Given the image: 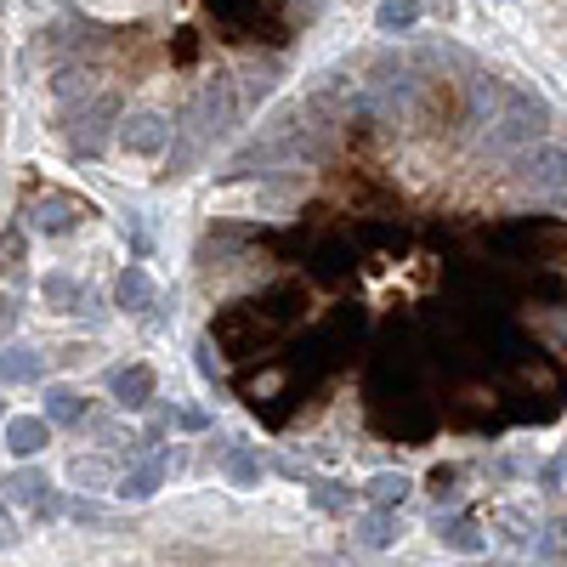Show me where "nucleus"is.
<instances>
[{
  "mask_svg": "<svg viewBox=\"0 0 567 567\" xmlns=\"http://www.w3.org/2000/svg\"><path fill=\"white\" fill-rule=\"evenodd\" d=\"M12 324H17V307H12V301H0V330H12Z\"/></svg>",
  "mask_w": 567,
  "mask_h": 567,
  "instance_id": "nucleus-25",
  "label": "nucleus"
},
{
  "mask_svg": "<svg viewBox=\"0 0 567 567\" xmlns=\"http://www.w3.org/2000/svg\"><path fill=\"white\" fill-rule=\"evenodd\" d=\"M7 488H12V500H17V505H29L35 516H52V511H57V500H52V482H46L40 472H17Z\"/></svg>",
  "mask_w": 567,
  "mask_h": 567,
  "instance_id": "nucleus-11",
  "label": "nucleus"
},
{
  "mask_svg": "<svg viewBox=\"0 0 567 567\" xmlns=\"http://www.w3.org/2000/svg\"><path fill=\"white\" fill-rule=\"evenodd\" d=\"M0 12H7V0H0Z\"/></svg>",
  "mask_w": 567,
  "mask_h": 567,
  "instance_id": "nucleus-27",
  "label": "nucleus"
},
{
  "mask_svg": "<svg viewBox=\"0 0 567 567\" xmlns=\"http://www.w3.org/2000/svg\"><path fill=\"white\" fill-rule=\"evenodd\" d=\"M159 482H165V460H147V465H137V472L114 477V494H119V500H131V505H142V500H154V494H159Z\"/></svg>",
  "mask_w": 567,
  "mask_h": 567,
  "instance_id": "nucleus-8",
  "label": "nucleus"
},
{
  "mask_svg": "<svg viewBox=\"0 0 567 567\" xmlns=\"http://www.w3.org/2000/svg\"><path fill=\"white\" fill-rule=\"evenodd\" d=\"M511 170L523 177L539 199H556V193H567V147H556V142H528V147H516L511 154Z\"/></svg>",
  "mask_w": 567,
  "mask_h": 567,
  "instance_id": "nucleus-3",
  "label": "nucleus"
},
{
  "mask_svg": "<svg viewBox=\"0 0 567 567\" xmlns=\"http://www.w3.org/2000/svg\"><path fill=\"white\" fill-rule=\"evenodd\" d=\"M170 119L165 114H154V108H142V114H131L126 126H119V142H126V154H142V159H159L165 147H170Z\"/></svg>",
  "mask_w": 567,
  "mask_h": 567,
  "instance_id": "nucleus-5",
  "label": "nucleus"
},
{
  "mask_svg": "<svg viewBox=\"0 0 567 567\" xmlns=\"http://www.w3.org/2000/svg\"><path fill=\"white\" fill-rule=\"evenodd\" d=\"M17 545V523H12V511L0 505V551H12Z\"/></svg>",
  "mask_w": 567,
  "mask_h": 567,
  "instance_id": "nucleus-24",
  "label": "nucleus"
},
{
  "mask_svg": "<svg viewBox=\"0 0 567 567\" xmlns=\"http://www.w3.org/2000/svg\"><path fill=\"white\" fill-rule=\"evenodd\" d=\"M29 221H35V233H52L57 239V233H74V221H80V216H74L68 199H40V210Z\"/></svg>",
  "mask_w": 567,
  "mask_h": 567,
  "instance_id": "nucleus-16",
  "label": "nucleus"
},
{
  "mask_svg": "<svg viewBox=\"0 0 567 567\" xmlns=\"http://www.w3.org/2000/svg\"><path fill=\"white\" fill-rule=\"evenodd\" d=\"M114 301L126 307V312H147V307H154V284H147V273H142V267H126V273H119V284H114Z\"/></svg>",
  "mask_w": 567,
  "mask_h": 567,
  "instance_id": "nucleus-12",
  "label": "nucleus"
},
{
  "mask_svg": "<svg viewBox=\"0 0 567 567\" xmlns=\"http://www.w3.org/2000/svg\"><path fill=\"white\" fill-rule=\"evenodd\" d=\"M46 442H52V421H35V414H12V421H7V449L12 454L29 460V454L46 449Z\"/></svg>",
  "mask_w": 567,
  "mask_h": 567,
  "instance_id": "nucleus-7",
  "label": "nucleus"
},
{
  "mask_svg": "<svg viewBox=\"0 0 567 567\" xmlns=\"http://www.w3.org/2000/svg\"><path fill=\"white\" fill-rule=\"evenodd\" d=\"M239 119V96H233V80H210L199 96L188 103V114H182V131L177 137H188L193 147H205L210 137H221Z\"/></svg>",
  "mask_w": 567,
  "mask_h": 567,
  "instance_id": "nucleus-2",
  "label": "nucleus"
},
{
  "mask_svg": "<svg viewBox=\"0 0 567 567\" xmlns=\"http://www.w3.org/2000/svg\"><path fill=\"white\" fill-rule=\"evenodd\" d=\"M35 375H40V358L35 352L12 347L7 358H0V381H35Z\"/></svg>",
  "mask_w": 567,
  "mask_h": 567,
  "instance_id": "nucleus-18",
  "label": "nucleus"
},
{
  "mask_svg": "<svg viewBox=\"0 0 567 567\" xmlns=\"http://www.w3.org/2000/svg\"><path fill=\"white\" fill-rule=\"evenodd\" d=\"M363 494H369V505H375V511H391V505L409 500V477L403 472H381V477H369Z\"/></svg>",
  "mask_w": 567,
  "mask_h": 567,
  "instance_id": "nucleus-15",
  "label": "nucleus"
},
{
  "mask_svg": "<svg viewBox=\"0 0 567 567\" xmlns=\"http://www.w3.org/2000/svg\"><path fill=\"white\" fill-rule=\"evenodd\" d=\"M68 516H74V523H86V528H108V511L96 505V500H74Z\"/></svg>",
  "mask_w": 567,
  "mask_h": 567,
  "instance_id": "nucleus-22",
  "label": "nucleus"
},
{
  "mask_svg": "<svg viewBox=\"0 0 567 567\" xmlns=\"http://www.w3.org/2000/svg\"><path fill=\"white\" fill-rule=\"evenodd\" d=\"M68 482L86 488V494H103V488L114 494V465L96 460V454H74V460H68Z\"/></svg>",
  "mask_w": 567,
  "mask_h": 567,
  "instance_id": "nucleus-10",
  "label": "nucleus"
},
{
  "mask_svg": "<svg viewBox=\"0 0 567 567\" xmlns=\"http://www.w3.org/2000/svg\"><path fill=\"white\" fill-rule=\"evenodd\" d=\"M421 23V0H381L375 7V29L381 35H409Z\"/></svg>",
  "mask_w": 567,
  "mask_h": 567,
  "instance_id": "nucleus-13",
  "label": "nucleus"
},
{
  "mask_svg": "<svg viewBox=\"0 0 567 567\" xmlns=\"http://www.w3.org/2000/svg\"><path fill=\"white\" fill-rule=\"evenodd\" d=\"M114 119H119V103L103 91V96H86V108L74 114V126H68V142H74V154H103V142L114 131Z\"/></svg>",
  "mask_w": 567,
  "mask_h": 567,
  "instance_id": "nucleus-4",
  "label": "nucleus"
},
{
  "mask_svg": "<svg viewBox=\"0 0 567 567\" xmlns=\"http://www.w3.org/2000/svg\"><path fill=\"white\" fill-rule=\"evenodd\" d=\"M46 295L63 307V312H80V295H74V284H68V273H52L46 279Z\"/></svg>",
  "mask_w": 567,
  "mask_h": 567,
  "instance_id": "nucleus-21",
  "label": "nucleus"
},
{
  "mask_svg": "<svg viewBox=\"0 0 567 567\" xmlns=\"http://www.w3.org/2000/svg\"><path fill=\"white\" fill-rule=\"evenodd\" d=\"M551 205H556V210H562V216H567V193H556V199H551Z\"/></svg>",
  "mask_w": 567,
  "mask_h": 567,
  "instance_id": "nucleus-26",
  "label": "nucleus"
},
{
  "mask_svg": "<svg viewBox=\"0 0 567 567\" xmlns=\"http://www.w3.org/2000/svg\"><path fill=\"white\" fill-rule=\"evenodd\" d=\"M551 131V108L539 103V96H528V91H516V86H505V96H500V108L482 119V147L488 154H516V147H528V142H539Z\"/></svg>",
  "mask_w": 567,
  "mask_h": 567,
  "instance_id": "nucleus-1",
  "label": "nucleus"
},
{
  "mask_svg": "<svg viewBox=\"0 0 567 567\" xmlns=\"http://www.w3.org/2000/svg\"><path fill=\"white\" fill-rule=\"evenodd\" d=\"M221 465H228V477H233L239 488H250V482L261 477V460L244 454V449H228V460H221Z\"/></svg>",
  "mask_w": 567,
  "mask_h": 567,
  "instance_id": "nucleus-20",
  "label": "nucleus"
},
{
  "mask_svg": "<svg viewBox=\"0 0 567 567\" xmlns=\"http://www.w3.org/2000/svg\"><path fill=\"white\" fill-rule=\"evenodd\" d=\"M86 80H91L86 68L63 63V68H57V96H63V103H74V96H80V103H86V96H91V86H86Z\"/></svg>",
  "mask_w": 567,
  "mask_h": 567,
  "instance_id": "nucleus-19",
  "label": "nucleus"
},
{
  "mask_svg": "<svg viewBox=\"0 0 567 567\" xmlns=\"http://www.w3.org/2000/svg\"><path fill=\"white\" fill-rule=\"evenodd\" d=\"M46 421H52V426H80L86 421V403L74 398L68 386H52V391H46Z\"/></svg>",
  "mask_w": 567,
  "mask_h": 567,
  "instance_id": "nucleus-17",
  "label": "nucleus"
},
{
  "mask_svg": "<svg viewBox=\"0 0 567 567\" xmlns=\"http://www.w3.org/2000/svg\"><path fill=\"white\" fill-rule=\"evenodd\" d=\"M312 505L318 511H347V494H340L335 482H324V488H312Z\"/></svg>",
  "mask_w": 567,
  "mask_h": 567,
  "instance_id": "nucleus-23",
  "label": "nucleus"
},
{
  "mask_svg": "<svg viewBox=\"0 0 567 567\" xmlns=\"http://www.w3.org/2000/svg\"><path fill=\"white\" fill-rule=\"evenodd\" d=\"M108 391H114V403H119V409H142L147 398H154V369H147V363L114 369V375H108Z\"/></svg>",
  "mask_w": 567,
  "mask_h": 567,
  "instance_id": "nucleus-6",
  "label": "nucleus"
},
{
  "mask_svg": "<svg viewBox=\"0 0 567 567\" xmlns=\"http://www.w3.org/2000/svg\"><path fill=\"white\" fill-rule=\"evenodd\" d=\"M437 539H442V545H454V551H465V556H477L488 545V539L465 523V516H437Z\"/></svg>",
  "mask_w": 567,
  "mask_h": 567,
  "instance_id": "nucleus-14",
  "label": "nucleus"
},
{
  "mask_svg": "<svg viewBox=\"0 0 567 567\" xmlns=\"http://www.w3.org/2000/svg\"><path fill=\"white\" fill-rule=\"evenodd\" d=\"M352 539H358L363 551H391V545L403 539V523H398L391 511H375V516H363V523L352 528Z\"/></svg>",
  "mask_w": 567,
  "mask_h": 567,
  "instance_id": "nucleus-9",
  "label": "nucleus"
}]
</instances>
